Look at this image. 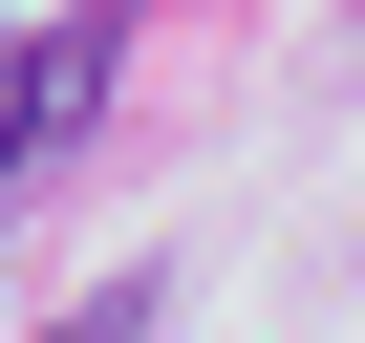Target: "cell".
<instances>
[{"label":"cell","mask_w":365,"mask_h":343,"mask_svg":"<svg viewBox=\"0 0 365 343\" xmlns=\"http://www.w3.org/2000/svg\"><path fill=\"white\" fill-rule=\"evenodd\" d=\"M43 343H150V300H65V322H43Z\"/></svg>","instance_id":"2"},{"label":"cell","mask_w":365,"mask_h":343,"mask_svg":"<svg viewBox=\"0 0 365 343\" xmlns=\"http://www.w3.org/2000/svg\"><path fill=\"white\" fill-rule=\"evenodd\" d=\"M108 65H129V0H65V22L0 65V215L43 194V172L86 150V107H108Z\"/></svg>","instance_id":"1"}]
</instances>
